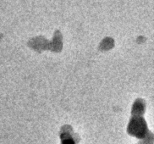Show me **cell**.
<instances>
[{
  "instance_id": "obj_1",
  "label": "cell",
  "mask_w": 154,
  "mask_h": 144,
  "mask_svg": "<svg viewBox=\"0 0 154 144\" xmlns=\"http://www.w3.org/2000/svg\"><path fill=\"white\" fill-rule=\"evenodd\" d=\"M128 133L139 139H142L147 134V127L145 120L140 115H134L128 126Z\"/></svg>"
},
{
  "instance_id": "obj_2",
  "label": "cell",
  "mask_w": 154,
  "mask_h": 144,
  "mask_svg": "<svg viewBox=\"0 0 154 144\" xmlns=\"http://www.w3.org/2000/svg\"><path fill=\"white\" fill-rule=\"evenodd\" d=\"M144 104H142V102L140 101H136V104L133 106L132 109V114L133 115H141L144 114Z\"/></svg>"
}]
</instances>
